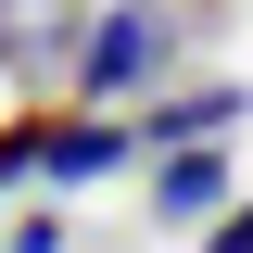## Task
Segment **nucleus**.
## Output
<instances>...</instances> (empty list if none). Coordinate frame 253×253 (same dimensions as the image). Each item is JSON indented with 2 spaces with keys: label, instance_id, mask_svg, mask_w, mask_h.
Returning a JSON list of instances; mask_svg holds the SVG:
<instances>
[{
  "label": "nucleus",
  "instance_id": "1",
  "mask_svg": "<svg viewBox=\"0 0 253 253\" xmlns=\"http://www.w3.org/2000/svg\"><path fill=\"white\" fill-rule=\"evenodd\" d=\"M165 51H177V26H165L152 0H114V13H89V38H76V89L89 101H126V89H152Z\"/></svg>",
  "mask_w": 253,
  "mask_h": 253
},
{
  "label": "nucleus",
  "instance_id": "2",
  "mask_svg": "<svg viewBox=\"0 0 253 253\" xmlns=\"http://www.w3.org/2000/svg\"><path fill=\"white\" fill-rule=\"evenodd\" d=\"M76 38H89L76 0H0V76L51 89V76H76Z\"/></svg>",
  "mask_w": 253,
  "mask_h": 253
},
{
  "label": "nucleus",
  "instance_id": "3",
  "mask_svg": "<svg viewBox=\"0 0 253 253\" xmlns=\"http://www.w3.org/2000/svg\"><path fill=\"white\" fill-rule=\"evenodd\" d=\"M215 203H228V165L203 152V139H190V152H165V165H152V215H215Z\"/></svg>",
  "mask_w": 253,
  "mask_h": 253
},
{
  "label": "nucleus",
  "instance_id": "4",
  "mask_svg": "<svg viewBox=\"0 0 253 253\" xmlns=\"http://www.w3.org/2000/svg\"><path fill=\"white\" fill-rule=\"evenodd\" d=\"M228 114H241V89H190V101H152L139 126H152V139H215Z\"/></svg>",
  "mask_w": 253,
  "mask_h": 253
},
{
  "label": "nucleus",
  "instance_id": "5",
  "mask_svg": "<svg viewBox=\"0 0 253 253\" xmlns=\"http://www.w3.org/2000/svg\"><path fill=\"white\" fill-rule=\"evenodd\" d=\"M51 126H63V114H51V101H26V114L0 126V177H26V165H38V152H51Z\"/></svg>",
  "mask_w": 253,
  "mask_h": 253
},
{
  "label": "nucleus",
  "instance_id": "6",
  "mask_svg": "<svg viewBox=\"0 0 253 253\" xmlns=\"http://www.w3.org/2000/svg\"><path fill=\"white\" fill-rule=\"evenodd\" d=\"M0 241H13V253H63V215H51V203H26V215L0 228Z\"/></svg>",
  "mask_w": 253,
  "mask_h": 253
},
{
  "label": "nucleus",
  "instance_id": "7",
  "mask_svg": "<svg viewBox=\"0 0 253 253\" xmlns=\"http://www.w3.org/2000/svg\"><path fill=\"white\" fill-rule=\"evenodd\" d=\"M203 241H215V253H253V203H228V215L203 228Z\"/></svg>",
  "mask_w": 253,
  "mask_h": 253
}]
</instances>
